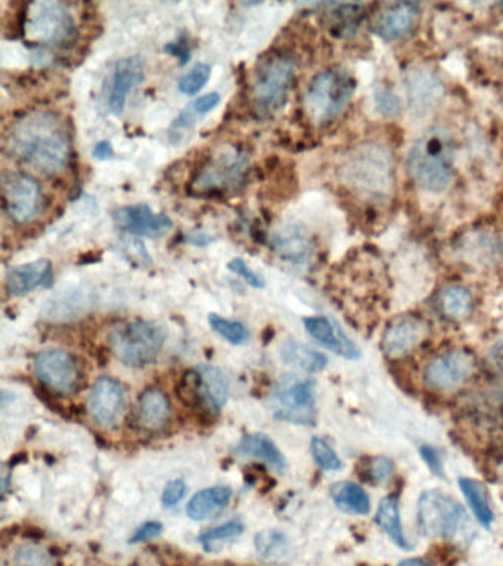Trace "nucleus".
Listing matches in <instances>:
<instances>
[{
  "label": "nucleus",
  "instance_id": "c9c22d12",
  "mask_svg": "<svg viewBox=\"0 0 503 566\" xmlns=\"http://www.w3.org/2000/svg\"><path fill=\"white\" fill-rule=\"evenodd\" d=\"M242 531H244V524H242V521H239V519H234V521L226 522V524L219 525V527L201 534L200 543L203 544L207 550H211L213 544L241 536Z\"/></svg>",
  "mask_w": 503,
  "mask_h": 566
},
{
  "label": "nucleus",
  "instance_id": "c756f323",
  "mask_svg": "<svg viewBox=\"0 0 503 566\" xmlns=\"http://www.w3.org/2000/svg\"><path fill=\"white\" fill-rule=\"evenodd\" d=\"M458 484L462 494L467 499L468 506L473 510L475 519L480 522L481 527L490 530L495 516H493L492 508H490L486 487L473 478H459Z\"/></svg>",
  "mask_w": 503,
  "mask_h": 566
},
{
  "label": "nucleus",
  "instance_id": "8fccbe9b",
  "mask_svg": "<svg viewBox=\"0 0 503 566\" xmlns=\"http://www.w3.org/2000/svg\"><path fill=\"white\" fill-rule=\"evenodd\" d=\"M93 158L98 161H108L114 158V148L110 141L96 143L93 148Z\"/></svg>",
  "mask_w": 503,
  "mask_h": 566
},
{
  "label": "nucleus",
  "instance_id": "a878e982",
  "mask_svg": "<svg viewBox=\"0 0 503 566\" xmlns=\"http://www.w3.org/2000/svg\"><path fill=\"white\" fill-rule=\"evenodd\" d=\"M170 418V403L166 394L157 388H148L138 403V421L149 431H157L167 424Z\"/></svg>",
  "mask_w": 503,
  "mask_h": 566
},
{
  "label": "nucleus",
  "instance_id": "f257e3e1",
  "mask_svg": "<svg viewBox=\"0 0 503 566\" xmlns=\"http://www.w3.org/2000/svg\"><path fill=\"white\" fill-rule=\"evenodd\" d=\"M12 157L43 174H58L71 157L70 136L60 115L33 111L18 118L5 141Z\"/></svg>",
  "mask_w": 503,
  "mask_h": 566
},
{
  "label": "nucleus",
  "instance_id": "423d86ee",
  "mask_svg": "<svg viewBox=\"0 0 503 566\" xmlns=\"http://www.w3.org/2000/svg\"><path fill=\"white\" fill-rule=\"evenodd\" d=\"M166 334L157 323L135 320L116 326L110 334V347L123 365L144 368L163 350Z\"/></svg>",
  "mask_w": 503,
  "mask_h": 566
},
{
  "label": "nucleus",
  "instance_id": "39448f33",
  "mask_svg": "<svg viewBox=\"0 0 503 566\" xmlns=\"http://www.w3.org/2000/svg\"><path fill=\"white\" fill-rule=\"evenodd\" d=\"M353 90L355 82L346 70L331 68L316 74L304 95L307 117L315 126H328L346 110Z\"/></svg>",
  "mask_w": 503,
  "mask_h": 566
},
{
  "label": "nucleus",
  "instance_id": "09e8293b",
  "mask_svg": "<svg viewBox=\"0 0 503 566\" xmlns=\"http://www.w3.org/2000/svg\"><path fill=\"white\" fill-rule=\"evenodd\" d=\"M185 241L188 242L189 245H194V247L206 248L208 245L213 244L214 238L206 232L194 230V232H189L188 235L185 236Z\"/></svg>",
  "mask_w": 503,
  "mask_h": 566
},
{
  "label": "nucleus",
  "instance_id": "4468645a",
  "mask_svg": "<svg viewBox=\"0 0 503 566\" xmlns=\"http://www.w3.org/2000/svg\"><path fill=\"white\" fill-rule=\"evenodd\" d=\"M34 372L39 381L58 394H70L79 384V369L73 357L64 350L49 348L37 354Z\"/></svg>",
  "mask_w": 503,
  "mask_h": 566
},
{
  "label": "nucleus",
  "instance_id": "37998d69",
  "mask_svg": "<svg viewBox=\"0 0 503 566\" xmlns=\"http://www.w3.org/2000/svg\"><path fill=\"white\" fill-rule=\"evenodd\" d=\"M220 101H222V98H220L219 93L211 92L195 99L188 107L191 108L192 113L197 115V117H203V115L211 113L220 104Z\"/></svg>",
  "mask_w": 503,
  "mask_h": 566
},
{
  "label": "nucleus",
  "instance_id": "c85d7f7f",
  "mask_svg": "<svg viewBox=\"0 0 503 566\" xmlns=\"http://www.w3.org/2000/svg\"><path fill=\"white\" fill-rule=\"evenodd\" d=\"M331 497L338 509L350 515L365 516L371 512L368 493L355 482H338L331 488Z\"/></svg>",
  "mask_w": 503,
  "mask_h": 566
},
{
  "label": "nucleus",
  "instance_id": "603ef678",
  "mask_svg": "<svg viewBox=\"0 0 503 566\" xmlns=\"http://www.w3.org/2000/svg\"><path fill=\"white\" fill-rule=\"evenodd\" d=\"M399 566H431V565L424 564V562L421 561H415V559H409V561H403L402 564H400Z\"/></svg>",
  "mask_w": 503,
  "mask_h": 566
},
{
  "label": "nucleus",
  "instance_id": "3c124183",
  "mask_svg": "<svg viewBox=\"0 0 503 566\" xmlns=\"http://www.w3.org/2000/svg\"><path fill=\"white\" fill-rule=\"evenodd\" d=\"M490 363L503 376V341L493 345L489 353Z\"/></svg>",
  "mask_w": 503,
  "mask_h": 566
},
{
  "label": "nucleus",
  "instance_id": "c03bdc74",
  "mask_svg": "<svg viewBox=\"0 0 503 566\" xmlns=\"http://www.w3.org/2000/svg\"><path fill=\"white\" fill-rule=\"evenodd\" d=\"M419 454H421L422 460H424L425 465L430 469L431 474L436 475V477H443V460L440 453L437 452L434 447L422 446L419 449Z\"/></svg>",
  "mask_w": 503,
  "mask_h": 566
},
{
  "label": "nucleus",
  "instance_id": "aec40b11",
  "mask_svg": "<svg viewBox=\"0 0 503 566\" xmlns=\"http://www.w3.org/2000/svg\"><path fill=\"white\" fill-rule=\"evenodd\" d=\"M275 253L296 266H306L315 253V244L310 233L304 227L291 225L282 227L270 239Z\"/></svg>",
  "mask_w": 503,
  "mask_h": 566
},
{
  "label": "nucleus",
  "instance_id": "ddd939ff",
  "mask_svg": "<svg viewBox=\"0 0 503 566\" xmlns=\"http://www.w3.org/2000/svg\"><path fill=\"white\" fill-rule=\"evenodd\" d=\"M144 82V61L138 55L121 58L111 68L104 87L105 107L110 114H123L130 93Z\"/></svg>",
  "mask_w": 503,
  "mask_h": 566
},
{
  "label": "nucleus",
  "instance_id": "f704fd0d",
  "mask_svg": "<svg viewBox=\"0 0 503 566\" xmlns=\"http://www.w3.org/2000/svg\"><path fill=\"white\" fill-rule=\"evenodd\" d=\"M310 452H312L313 459L316 465L324 471L334 472L340 471L343 468L338 454L334 452L331 446L324 440V438L315 437L310 443Z\"/></svg>",
  "mask_w": 503,
  "mask_h": 566
},
{
  "label": "nucleus",
  "instance_id": "de8ad7c7",
  "mask_svg": "<svg viewBox=\"0 0 503 566\" xmlns=\"http://www.w3.org/2000/svg\"><path fill=\"white\" fill-rule=\"evenodd\" d=\"M161 533H163V525H161L160 522H147V524L142 525V527H139L138 530L135 531L130 541H132V543H142V541L157 538Z\"/></svg>",
  "mask_w": 503,
  "mask_h": 566
},
{
  "label": "nucleus",
  "instance_id": "a19ab883",
  "mask_svg": "<svg viewBox=\"0 0 503 566\" xmlns=\"http://www.w3.org/2000/svg\"><path fill=\"white\" fill-rule=\"evenodd\" d=\"M186 493V484L182 480L170 481L166 485L163 491V497H161V502L166 508H175L182 502L183 497Z\"/></svg>",
  "mask_w": 503,
  "mask_h": 566
},
{
  "label": "nucleus",
  "instance_id": "72a5a7b5",
  "mask_svg": "<svg viewBox=\"0 0 503 566\" xmlns=\"http://www.w3.org/2000/svg\"><path fill=\"white\" fill-rule=\"evenodd\" d=\"M211 77V67L204 62H198L191 70L186 71L178 82V89L183 95L194 96L204 89Z\"/></svg>",
  "mask_w": 503,
  "mask_h": 566
},
{
  "label": "nucleus",
  "instance_id": "5701e85b",
  "mask_svg": "<svg viewBox=\"0 0 503 566\" xmlns=\"http://www.w3.org/2000/svg\"><path fill=\"white\" fill-rule=\"evenodd\" d=\"M197 375V403L210 412H220L229 397V381L225 373L216 366H201Z\"/></svg>",
  "mask_w": 503,
  "mask_h": 566
},
{
  "label": "nucleus",
  "instance_id": "7c9ffc66",
  "mask_svg": "<svg viewBox=\"0 0 503 566\" xmlns=\"http://www.w3.org/2000/svg\"><path fill=\"white\" fill-rule=\"evenodd\" d=\"M439 309L449 320H464L474 309V298L464 286L450 285L439 297Z\"/></svg>",
  "mask_w": 503,
  "mask_h": 566
},
{
  "label": "nucleus",
  "instance_id": "9b49d317",
  "mask_svg": "<svg viewBox=\"0 0 503 566\" xmlns=\"http://www.w3.org/2000/svg\"><path fill=\"white\" fill-rule=\"evenodd\" d=\"M3 205L9 219L18 225L33 222L43 208L39 183L27 174H11L3 182Z\"/></svg>",
  "mask_w": 503,
  "mask_h": 566
},
{
  "label": "nucleus",
  "instance_id": "0eeeda50",
  "mask_svg": "<svg viewBox=\"0 0 503 566\" xmlns=\"http://www.w3.org/2000/svg\"><path fill=\"white\" fill-rule=\"evenodd\" d=\"M418 524L427 536L456 538L470 527L461 503L439 490L424 491L418 500Z\"/></svg>",
  "mask_w": 503,
  "mask_h": 566
},
{
  "label": "nucleus",
  "instance_id": "473e14b6",
  "mask_svg": "<svg viewBox=\"0 0 503 566\" xmlns=\"http://www.w3.org/2000/svg\"><path fill=\"white\" fill-rule=\"evenodd\" d=\"M208 323H210V328L217 335H220L223 340L231 342V344H244L250 337L248 329L238 320L226 319V317L220 316V314L211 313L208 314Z\"/></svg>",
  "mask_w": 503,
  "mask_h": 566
},
{
  "label": "nucleus",
  "instance_id": "9d476101",
  "mask_svg": "<svg viewBox=\"0 0 503 566\" xmlns=\"http://www.w3.org/2000/svg\"><path fill=\"white\" fill-rule=\"evenodd\" d=\"M349 177L356 188L369 195H385L393 186V167L383 148L366 145L349 166Z\"/></svg>",
  "mask_w": 503,
  "mask_h": 566
},
{
  "label": "nucleus",
  "instance_id": "f8f14e48",
  "mask_svg": "<svg viewBox=\"0 0 503 566\" xmlns=\"http://www.w3.org/2000/svg\"><path fill=\"white\" fill-rule=\"evenodd\" d=\"M477 363L470 351L456 348L431 360L425 369V382L433 390L450 391L461 387L473 375Z\"/></svg>",
  "mask_w": 503,
  "mask_h": 566
},
{
  "label": "nucleus",
  "instance_id": "393cba45",
  "mask_svg": "<svg viewBox=\"0 0 503 566\" xmlns=\"http://www.w3.org/2000/svg\"><path fill=\"white\" fill-rule=\"evenodd\" d=\"M237 453L242 457H254V459L262 460L279 474L287 469V460H285L284 454L265 434L245 435L239 441Z\"/></svg>",
  "mask_w": 503,
  "mask_h": 566
},
{
  "label": "nucleus",
  "instance_id": "ea45409f",
  "mask_svg": "<svg viewBox=\"0 0 503 566\" xmlns=\"http://www.w3.org/2000/svg\"><path fill=\"white\" fill-rule=\"evenodd\" d=\"M368 472L372 481L381 484V482L390 480L394 472V465L387 457H377L369 463Z\"/></svg>",
  "mask_w": 503,
  "mask_h": 566
},
{
  "label": "nucleus",
  "instance_id": "6ab92c4d",
  "mask_svg": "<svg viewBox=\"0 0 503 566\" xmlns=\"http://www.w3.org/2000/svg\"><path fill=\"white\" fill-rule=\"evenodd\" d=\"M304 329L316 342L332 351L337 356L347 360H357L360 357L359 348L350 340L337 323L329 317L310 316L303 319Z\"/></svg>",
  "mask_w": 503,
  "mask_h": 566
},
{
  "label": "nucleus",
  "instance_id": "412c9836",
  "mask_svg": "<svg viewBox=\"0 0 503 566\" xmlns=\"http://www.w3.org/2000/svg\"><path fill=\"white\" fill-rule=\"evenodd\" d=\"M51 276L52 263L46 258L21 264V266L12 267L6 273V291L9 295L23 297V295L36 291L40 286L46 285L51 281Z\"/></svg>",
  "mask_w": 503,
  "mask_h": 566
},
{
  "label": "nucleus",
  "instance_id": "4be33fe9",
  "mask_svg": "<svg viewBox=\"0 0 503 566\" xmlns=\"http://www.w3.org/2000/svg\"><path fill=\"white\" fill-rule=\"evenodd\" d=\"M418 17L419 8L416 3H396L377 18L374 24L375 34L388 42L402 39L414 29Z\"/></svg>",
  "mask_w": 503,
  "mask_h": 566
},
{
  "label": "nucleus",
  "instance_id": "2eb2a0df",
  "mask_svg": "<svg viewBox=\"0 0 503 566\" xmlns=\"http://www.w3.org/2000/svg\"><path fill=\"white\" fill-rule=\"evenodd\" d=\"M113 220L121 232L130 236H161L173 227L166 214L154 213L147 204L126 205L114 211Z\"/></svg>",
  "mask_w": 503,
  "mask_h": 566
},
{
  "label": "nucleus",
  "instance_id": "bb28decb",
  "mask_svg": "<svg viewBox=\"0 0 503 566\" xmlns=\"http://www.w3.org/2000/svg\"><path fill=\"white\" fill-rule=\"evenodd\" d=\"M281 357L287 365L307 373L322 372L328 359L315 348L296 340H287L282 344Z\"/></svg>",
  "mask_w": 503,
  "mask_h": 566
},
{
  "label": "nucleus",
  "instance_id": "1a4fd4ad",
  "mask_svg": "<svg viewBox=\"0 0 503 566\" xmlns=\"http://www.w3.org/2000/svg\"><path fill=\"white\" fill-rule=\"evenodd\" d=\"M270 409L281 421L304 426L315 425L316 404L312 382L296 379L282 382L273 393Z\"/></svg>",
  "mask_w": 503,
  "mask_h": 566
},
{
  "label": "nucleus",
  "instance_id": "79ce46f5",
  "mask_svg": "<svg viewBox=\"0 0 503 566\" xmlns=\"http://www.w3.org/2000/svg\"><path fill=\"white\" fill-rule=\"evenodd\" d=\"M164 52L178 59L180 65L188 64L189 59H191V42H189L188 37L180 36L175 42L164 46Z\"/></svg>",
  "mask_w": 503,
  "mask_h": 566
},
{
  "label": "nucleus",
  "instance_id": "dca6fc26",
  "mask_svg": "<svg viewBox=\"0 0 503 566\" xmlns=\"http://www.w3.org/2000/svg\"><path fill=\"white\" fill-rule=\"evenodd\" d=\"M88 409L96 424H116L124 409V391L120 382L108 376L99 378L90 390Z\"/></svg>",
  "mask_w": 503,
  "mask_h": 566
},
{
  "label": "nucleus",
  "instance_id": "f3484780",
  "mask_svg": "<svg viewBox=\"0 0 503 566\" xmlns=\"http://www.w3.org/2000/svg\"><path fill=\"white\" fill-rule=\"evenodd\" d=\"M427 332V325L419 317H397L384 331L383 342H381L384 353L390 357L405 356L424 341Z\"/></svg>",
  "mask_w": 503,
  "mask_h": 566
},
{
  "label": "nucleus",
  "instance_id": "49530a36",
  "mask_svg": "<svg viewBox=\"0 0 503 566\" xmlns=\"http://www.w3.org/2000/svg\"><path fill=\"white\" fill-rule=\"evenodd\" d=\"M17 564L20 566H48V558L37 549H21L17 553Z\"/></svg>",
  "mask_w": 503,
  "mask_h": 566
},
{
  "label": "nucleus",
  "instance_id": "e433bc0d",
  "mask_svg": "<svg viewBox=\"0 0 503 566\" xmlns=\"http://www.w3.org/2000/svg\"><path fill=\"white\" fill-rule=\"evenodd\" d=\"M195 124H197V115L192 113L191 108H185L180 111L178 117L173 120L169 129V138L172 142H182L192 132Z\"/></svg>",
  "mask_w": 503,
  "mask_h": 566
},
{
  "label": "nucleus",
  "instance_id": "20e7f679",
  "mask_svg": "<svg viewBox=\"0 0 503 566\" xmlns=\"http://www.w3.org/2000/svg\"><path fill=\"white\" fill-rule=\"evenodd\" d=\"M21 36L37 48L64 49L73 45L77 31L73 15L61 2H33L24 5Z\"/></svg>",
  "mask_w": 503,
  "mask_h": 566
},
{
  "label": "nucleus",
  "instance_id": "7ed1b4c3",
  "mask_svg": "<svg viewBox=\"0 0 503 566\" xmlns=\"http://www.w3.org/2000/svg\"><path fill=\"white\" fill-rule=\"evenodd\" d=\"M297 73V61L284 51H270L259 59L251 83V101L262 117L278 113L287 104Z\"/></svg>",
  "mask_w": 503,
  "mask_h": 566
},
{
  "label": "nucleus",
  "instance_id": "a18cd8bd",
  "mask_svg": "<svg viewBox=\"0 0 503 566\" xmlns=\"http://www.w3.org/2000/svg\"><path fill=\"white\" fill-rule=\"evenodd\" d=\"M377 99L378 108L383 111L384 114L393 115L399 113V99L394 96L393 92L387 89L377 90Z\"/></svg>",
  "mask_w": 503,
  "mask_h": 566
},
{
  "label": "nucleus",
  "instance_id": "a211bd4d",
  "mask_svg": "<svg viewBox=\"0 0 503 566\" xmlns=\"http://www.w3.org/2000/svg\"><path fill=\"white\" fill-rule=\"evenodd\" d=\"M406 93L409 105L416 114H427L442 101V80L427 68H414L406 74Z\"/></svg>",
  "mask_w": 503,
  "mask_h": 566
},
{
  "label": "nucleus",
  "instance_id": "cd10ccee",
  "mask_svg": "<svg viewBox=\"0 0 503 566\" xmlns=\"http://www.w3.org/2000/svg\"><path fill=\"white\" fill-rule=\"evenodd\" d=\"M375 522L396 543V546L403 550L411 549V544L403 531L399 499L396 496H387L381 500L377 513H375Z\"/></svg>",
  "mask_w": 503,
  "mask_h": 566
},
{
  "label": "nucleus",
  "instance_id": "4c0bfd02",
  "mask_svg": "<svg viewBox=\"0 0 503 566\" xmlns=\"http://www.w3.org/2000/svg\"><path fill=\"white\" fill-rule=\"evenodd\" d=\"M228 269L238 275L239 278L244 279L245 283L251 288L263 289L266 286L265 278L260 273L254 272L242 258H234V260L229 261Z\"/></svg>",
  "mask_w": 503,
  "mask_h": 566
},
{
  "label": "nucleus",
  "instance_id": "2f4dec72",
  "mask_svg": "<svg viewBox=\"0 0 503 566\" xmlns=\"http://www.w3.org/2000/svg\"><path fill=\"white\" fill-rule=\"evenodd\" d=\"M259 556L269 562H285L291 556V544L279 531H262L256 536Z\"/></svg>",
  "mask_w": 503,
  "mask_h": 566
},
{
  "label": "nucleus",
  "instance_id": "6e6552de",
  "mask_svg": "<svg viewBox=\"0 0 503 566\" xmlns=\"http://www.w3.org/2000/svg\"><path fill=\"white\" fill-rule=\"evenodd\" d=\"M250 157L239 146H225L201 167L194 179V189L204 194L234 191L247 176Z\"/></svg>",
  "mask_w": 503,
  "mask_h": 566
},
{
  "label": "nucleus",
  "instance_id": "f03ea898",
  "mask_svg": "<svg viewBox=\"0 0 503 566\" xmlns=\"http://www.w3.org/2000/svg\"><path fill=\"white\" fill-rule=\"evenodd\" d=\"M412 180L428 192L449 188L455 171V143L443 129H433L422 135L412 146L408 157Z\"/></svg>",
  "mask_w": 503,
  "mask_h": 566
},
{
  "label": "nucleus",
  "instance_id": "b1692460",
  "mask_svg": "<svg viewBox=\"0 0 503 566\" xmlns=\"http://www.w3.org/2000/svg\"><path fill=\"white\" fill-rule=\"evenodd\" d=\"M232 499V490L226 485L206 488L198 491L191 502H189L186 513L194 521H206L211 516H216L229 505Z\"/></svg>",
  "mask_w": 503,
  "mask_h": 566
},
{
  "label": "nucleus",
  "instance_id": "58836bf2",
  "mask_svg": "<svg viewBox=\"0 0 503 566\" xmlns=\"http://www.w3.org/2000/svg\"><path fill=\"white\" fill-rule=\"evenodd\" d=\"M120 251L124 257L129 261H138L141 266L145 263L151 261L148 251L145 250L144 242L141 239L136 238V236H130V238L123 239L120 242Z\"/></svg>",
  "mask_w": 503,
  "mask_h": 566
}]
</instances>
